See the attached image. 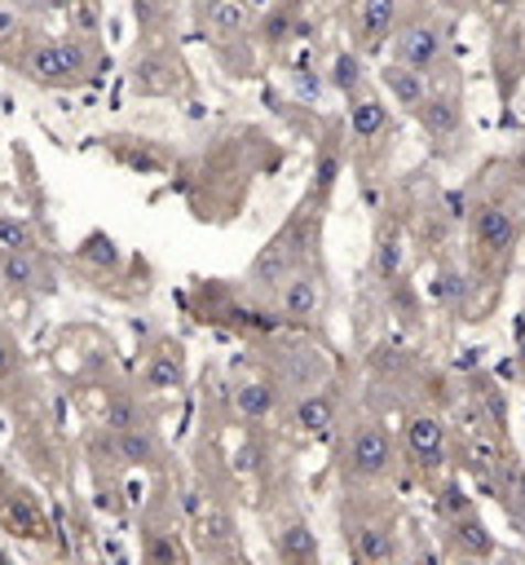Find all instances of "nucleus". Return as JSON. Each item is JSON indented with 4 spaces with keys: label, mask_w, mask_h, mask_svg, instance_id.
Segmentation results:
<instances>
[{
    "label": "nucleus",
    "mask_w": 525,
    "mask_h": 565,
    "mask_svg": "<svg viewBox=\"0 0 525 565\" xmlns=\"http://www.w3.org/2000/svg\"><path fill=\"white\" fill-rule=\"evenodd\" d=\"M269 300L278 305V313H282L287 322L309 327L313 318H322V309H326V278H322L318 260H304Z\"/></svg>",
    "instance_id": "nucleus-6"
},
{
    "label": "nucleus",
    "mask_w": 525,
    "mask_h": 565,
    "mask_svg": "<svg viewBox=\"0 0 525 565\" xmlns=\"http://www.w3.org/2000/svg\"><path fill=\"white\" fill-rule=\"evenodd\" d=\"M185 84H190V71H185V57L172 44H146L128 62V88L137 97H172Z\"/></svg>",
    "instance_id": "nucleus-4"
},
{
    "label": "nucleus",
    "mask_w": 525,
    "mask_h": 565,
    "mask_svg": "<svg viewBox=\"0 0 525 565\" xmlns=\"http://www.w3.org/2000/svg\"><path fill=\"white\" fill-rule=\"evenodd\" d=\"M75 256H79L84 265H93V269H115V265L124 260L110 234H88V238L79 243V252H75Z\"/></svg>",
    "instance_id": "nucleus-28"
},
{
    "label": "nucleus",
    "mask_w": 525,
    "mask_h": 565,
    "mask_svg": "<svg viewBox=\"0 0 525 565\" xmlns=\"http://www.w3.org/2000/svg\"><path fill=\"white\" fill-rule=\"evenodd\" d=\"M101 424H106V433H119V428H132V424H150V415H146V406H141L137 393L110 388L101 397Z\"/></svg>",
    "instance_id": "nucleus-25"
},
{
    "label": "nucleus",
    "mask_w": 525,
    "mask_h": 565,
    "mask_svg": "<svg viewBox=\"0 0 525 565\" xmlns=\"http://www.w3.org/2000/svg\"><path fill=\"white\" fill-rule=\"evenodd\" d=\"M53 4H75V0H53Z\"/></svg>",
    "instance_id": "nucleus-35"
},
{
    "label": "nucleus",
    "mask_w": 525,
    "mask_h": 565,
    "mask_svg": "<svg viewBox=\"0 0 525 565\" xmlns=\"http://www.w3.org/2000/svg\"><path fill=\"white\" fill-rule=\"evenodd\" d=\"M53 282L44 252H0V287L4 296H40Z\"/></svg>",
    "instance_id": "nucleus-14"
},
{
    "label": "nucleus",
    "mask_w": 525,
    "mask_h": 565,
    "mask_svg": "<svg viewBox=\"0 0 525 565\" xmlns=\"http://www.w3.org/2000/svg\"><path fill=\"white\" fill-rule=\"evenodd\" d=\"M521 221L507 203H476L472 207V243L481 256H507L516 247Z\"/></svg>",
    "instance_id": "nucleus-9"
},
{
    "label": "nucleus",
    "mask_w": 525,
    "mask_h": 565,
    "mask_svg": "<svg viewBox=\"0 0 525 565\" xmlns=\"http://www.w3.org/2000/svg\"><path fill=\"white\" fill-rule=\"evenodd\" d=\"M485 9H494V13H512V9H521V0H485Z\"/></svg>",
    "instance_id": "nucleus-34"
},
{
    "label": "nucleus",
    "mask_w": 525,
    "mask_h": 565,
    "mask_svg": "<svg viewBox=\"0 0 525 565\" xmlns=\"http://www.w3.org/2000/svg\"><path fill=\"white\" fill-rule=\"evenodd\" d=\"M415 119H419V128H424L432 141H454V137L463 132V106H459L454 93H441V88H432V93L424 97V106L415 110Z\"/></svg>",
    "instance_id": "nucleus-21"
},
{
    "label": "nucleus",
    "mask_w": 525,
    "mask_h": 565,
    "mask_svg": "<svg viewBox=\"0 0 525 565\" xmlns=\"http://www.w3.org/2000/svg\"><path fill=\"white\" fill-rule=\"evenodd\" d=\"M397 13H401V0H357L353 4V49L375 53L384 40H393Z\"/></svg>",
    "instance_id": "nucleus-11"
},
{
    "label": "nucleus",
    "mask_w": 525,
    "mask_h": 565,
    "mask_svg": "<svg viewBox=\"0 0 525 565\" xmlns=\"http://www.w3.org/2000/svg\"><path fill=\"white\" fill-rule=\"evenodd\" d=\"M344 543L357 561L366 565H379V561H393L397 556V534H393V521L388 516H362V512H344Z\"/></svg>",
    "instance_id": "nucleus-8"
},
{
    "label": "nucleus",
    "mask_w": 525,
    "mask_h": 565,
    "mask_svg": "<svg viewBox=\"0 0 525 565\" xmlns=\"http://www.w3.org/2000/svg\"><path fill=\"white\" fill-rule=\"evenodd\" d=\"M110 455L124 463V468H159L163 463V441L154 433V424H132V428H119L110 433Z\"/></svg>",
    "instance_id": "nucleus-16"
},
{
    "label": "nucleus",
    "mask_w": 525,
    "mask_h": 565,
    "mask_svg": "<svg viewBox=\"0 0 525 565\" xmlns=\"http://www.w3.org/2000/svg\"><path fill=\"white\" fill-rule=\"evenodd\" d=\"M397 459H401V446L388 433V424H379V419H357L340 441V472L353 486H375V481L393 477Z\"/></svg>",
    "instance_id": "nucleus-3"
},
{
    "label": "nucleus",
    "mask_w": 525,
    "mask_h": 565,
    "mask_svg": "<svg viewBox=\"0 0 525 565\" xmlns=\"http://www.w3.org/2000/svg\"><path fill=\"white\" fill-rule=\"evenodd\" d=\"M194 539H199V552L207 556H229L238 552V525H234V512L225 503H199L194 512Z\"/></svg>",
    "instance_id": "nucleus-13"
},
{
    "label": "nucleus",
    "mask_w": 525,
    "mask_h": 565,
    "mask_svg": "<svg viewBox=\"0 0 525 565\" xmlns=\"http://www.w3.org/2000/svg\"><path fill=\"white\" fill-rule=\"evenodd\" d=\"M9 62L35 88H79V84L97 79V71H101L106 57H97V49L88 40H79V35H66L62 40V35L31 31L22 40V49L9 53Z\"/></svg>",
    "instance_id": "nucleus-2"
},
{
    "label": "nucleus",
    "mask_w": 525,
    "mask_h": 565,
    "mask_svg": "<svg viewBox=\"0 0 525 565\" xmlns=\"http://www.w3.org/2000/svg\"><path fill=\"white\" fill-rule=\"evenodd\" d=\"M269 547L278 561L287 565H309L318 561V539H313V525L300 516V512H282L269 530Z\"/></svg>",
    "instance_id": "nucleus-15"
},
{
    "label": "nucleus",
    "mask_w": 525,
    "mask_h": 565,
    "mask_svg": "<svg viewBox=\"0 0 525 565\" xmlns=\"http://www.w3.org/2000/svg\"><path fill=\"white\" fill-rule=\"evenodd\" d=\"M260 35H265V44H269V49H278V44H287V40H291V13H287V9L278 13V9H274V13L265 18V26H260Z\"/></svg>",
    "instance_id": "nucleus-33"
},
{
    "label": "nucleus",
    "mask_w": 525,
    "mask_h": 565,
    "mask_svg": "<svg viewBox=\"0 0 525 565\" xmlns=\"http://www.w3.org/2000/svg\"><path fill=\"white\" fill-rule=\"evenodd\" d=\"M18 371H22V349H18V340L0 327V384H9Z\"/></svg>",
    "instance_id": "nucleus-30"
},
{
    "label": "nucleus",
    "mask_w": 525,
    "mask_h": 565,
    "mask_svg": "<svg viewBox=\"0 0 525 565\" xmlns=\"http://www.w3.org/2000/svg\"><path fill=\"white\" fill-rule=\"evenodd\" d=\"M441 49H446V35L432 18H410V22H397L393 31V57L415 71H432L441 62Z\"/></svg>",
    "instance_id": "nucleus-7"
},
{
    "label": "nucleus",
    "mask_w": 525,
    "mask_h": 565,
    "mask_svg": "<svg viewBox=\"0 0 525 565\" xmlns=\"http://www.w3.org/2000/svg\"><path fill=\"white\" fill-rule=\"evenodd\" d=\"M141 384H146L150 393L181 388V384H185V344H181V340H163L154 353H146Z\"/></svg>",
    "instance_id": "nucleus-22"
},
{
    "label": "nucleus",
    "mask_w": 525,
    "mask_h": 565,
    "mask_svg": "<svg viewBox=\"0 0 525 565\" xmlns=\"http://www.w3.org/2000/svg\"><path fill=\"white\" fill-rule=\"evenodd\" d=\"M322 207H326V199L309 190L304 203L278 225V234L256 252V260L247 269V291L251 296H274L304 260H313V243H318V230H322Z\"/></svg>",
    "instance_id": "nucleus-1"
},
{
    "label": "nucleus",
    "mask_w": 525,
    "mask_h": 565,
    "mask_svg": "<svg viewBox=\"0 0 525 565\" xmlns=\"http://www.w3.org/2000/svg\"><path fill=\"white\" fill-rule=\"evenodd\" d=\"M375 274L384 282H397V274H401V238L397 234H384L379 238V247H375Z\"/></svg>",
    "instance_id": "nucleus-29"
},
{
    "label": "nucleus",
    "mask_w": 525,
    "mask_h": 565,
    "mask_svg": "<svg viewBox=\"0 0 525 565\" xmlns=\"http://www.w3.org/2000/svg\"><path fill=\"white\" fill-rule=\"evenodd\" d=\"M287 424H291L296 437H313V441L326 437L331 424H335V393L331 388H304V393H296L291 406H287Z\"/></svg>",
    "instance_id": "nucleus-12"
},
{
    "label": "nucleus",
    "mask_w": 525,
    "mask_h": 565,
    "mask_svg": "<svg viewBox=\"0 0 525 565\" xmlns=\"http://www.w3.org/2000/svg\"><path fill=\"white\" fill-rule=\"evenodd\" d=\"M397 446H401V455H406L415 468H437L441 455H446V424H441L437 415L419 411V415H410V419L401 424Z\"/></svg>",
    "instance_id": "nucleus-10"
},
{
    "label": "nucleus",
    "mask_w": 525,
    "mask_h": 565,
    "mask_svg": "<svg viewBox=\"0 0 525 565\" xmlns=\"http://www.w3.org/2000/svg\"><path fill=\"white\" fill-rule=\"evenodd\" d=\"M141 561H159V565L190 561V547L181 543L172 508L168 512H146V521H141Z\"/></svg>",
    "instance_id": "nucleus-17"
},
{
    "label": "nucleus",
    "mask_w": 525,
    "mask_h": 565,
    "mask_svg": "<svg viewBox=\"0 0 525 565\" xmlns=\"http://www.w3.org/2000/svg\"><path fill=\"white\" fill-rule=\"evenodd\" d=\"M278 380L274 375H238L234 380V411L247 419V424H269L278 415Z\"/></svg>",
    "instance_id": "nucleus-18"
},
{
    "label": "nucleus",
    "mask_w": 525,
    "mask_h": 565,
    "mask_svg": "<svg viewBox=\"0 0 525 565\" xmlns=\"http://www.w3.org/2000/svg\"><path fill=\"white\" fill-rule=\"evenodd\" d=\"M0 252H40V230L26 216L0 207Z\"/></svg>",
    "instance_id": "nucleus-26"
},
{
    "label": "nucleus",
    "mask_w": 525,
    "mask_h": 565,
    "mask_svg": "<svg viewBox=\"0 0 525 565\" xmlns=\"http://www.w3.org/2000/svg\"><path fill=\"white\" fill-rule=\"evenodd\" d=\"M265 459H269L265 441H260L256 433H247V441L238 446V468H243V472H265Z\"/></svg>",
    "instance_id": "nucleus-31"
},
{
    "label": "nucleus",
    "mask_w": 525,
    "mask_h": 565,
    "mask_svg": "<svg viewBox=\"0 0 525 565\" xmlns=\"http://www.w3.org/2000/svg\"><path fill=\"white\" fill-rule=\"evenodd\" d=\"M446 547L454 556H490L494 552V539H490V530L481 525L476 512H463V516H450L446 521Z\"/></svg>",
    "instance_id": "nucleus-24"
},
{
    "label": "nucleus",
    "mask_w": 525,
    "mask_h": 565,
    "mask_svg": "<svg viewBox=\"0 0 525 565\" xmlns=\"http://www.w3.org/2000/svg\"><path fill=\"white\" fill-rule=\"evenodd\" d=\"M379 88H384V97L393 102V106H401V110H419L424 106V97L432 93L428 88V71H415V66H406V62H384L379 66Z\"/></svg>",
    "instance_id": "nucleus-19"
},
{
    "label": "nucleus",
    "mask_w": 525,
    "mask_h": 565,
    "mask_svg": "<svg viewBox=\"0 0 525 565\" xmlns=\"http://www.w3.org/2000/svg\"><path fill=\"white\" fill-rule=\"evenodd\" d=\"M388 106L393 102H384L371 84L349 97V146L357 159H366L371 150H379L393 137V110Z\"/></svg>",
    "instance_id": "nucleus-5"
},
{
    "label": "nucleus",
    "mask_w": 525,
    "mask_h": 565,
    "mask_svg": "<svg viewBox=\"0 0 525 565\" xmlns=\"http://www.w3.org/2000/svg\"><path fill=\"white\" fill-rule=\"evenodd\" d=\"M4 525L13 534H22V539H49V516L35 503V494H26V490H9L4 494Z\"/></svg>",
    "instance_id": "nucleus-23"
},
{
    "label": "nucleus",
    "mask_w": 525,
    "mask_h": 565,
    "mask_svg": "<svg viewBox=\"0 0 525 565\" xmlns=\"http://www.w3.org/2000/svg\"><path fill=\"white\" fill-rule=\"evenodd\" d=\"M437 508H441V516H446V521H450V516H463V512H476V508H472V499L463 494V486H459V481H450V486L441 490Z\"/></svg>",
    "instance_id": "nucleus-32"
},
{
    "label": "nucleus",
    "mask_w": 525,
    "mask_h": 565,
    "mask_svg": "<svg viewBox=\"0 0 525 565\" xmlns=\"http://www.w3.org/2000/svg\"><path fill=\"white\" fill-rule=\"evenodd\" d=\"M331 84H335L344 97H353L357 88H366V71H362V53H357V49H340V53H335V62H331Z\"/></svg>",
    "instance_id": "nucleus-27"
},
{
    "label": "nucleus",
    "mask_w": 525,
    "mask_h": 565,
    "mask_svg": "<svg viewBox=\"0 0 525 565\" xmlns=\"http://www.w3.org/2000/svg\"><path fill=\"white\" fill-rule=\"evenodd\" d=\"M199 26L212 44H234L247 35V0H199Z\"/></svg>",
    "instance_id": "nucleus-20"
}]
</instances>
